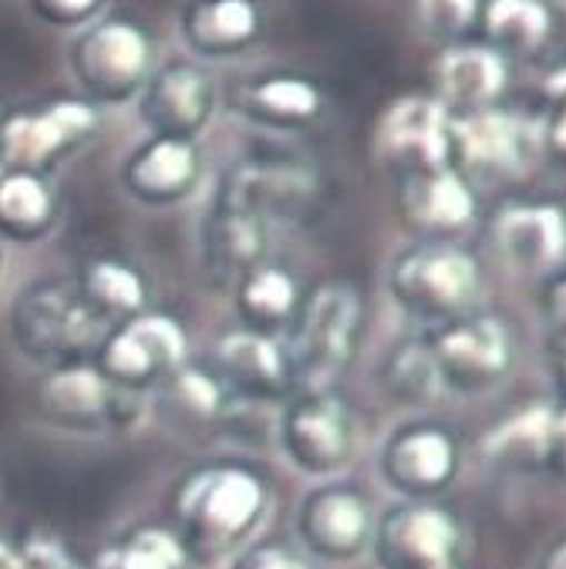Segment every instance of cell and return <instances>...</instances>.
<instances>
[{"label":"cell","instance_id":"6da1fadb","mask_svg":"<svg viewBox=\"0 0 566 569\" xmlns=\"http://www.w3.org/2000/svg\"><path fill=\"white\" fill-rule=\"evenodd\" d=\"M270 509L264 476L244 466L192 469L172 496L176 539L189 559L216 562L234 556Z\"/></svg>","mask_w":566,"mask_h":569},{"label":"cell","instance_id":"7a4b0ae2","mask_svg":"<svg viewBox=\"0 0 566 569\" xmlns=\"http://www.w3.org/2000/svg\"><path fill=\"white\" fill-rule=\"evenodd\" d=\"M361 327L365 303L355 283L324 280L304 293L284 340L294 395L334 391V385L355 365Z\"/></svg>","mask_w":566,"mask_h":569},{"label":"cell","instance_id":"3957f363","mask_svg":"<svg viewBox=\"0 0 566 569\" xmlns=\"http://www.w3.org/2000/svg\"><path fill=\"white\" fill-rule=\"evenodd\" d=\"M388 290L408 317L441 327L476 310L483 270L479 260L459 243L421 240L398 253L388 273Z\"/></svg>","mask_w":566,"mask_h":569},{"label":"cell","instance_id":"277c9868","mask_svg":"<svg viewBox=\"0 0 566 569\" xmlns=\"http://www.w3.org/2000/svg\"><path fill=\"white\" fill-rule=\"evenodd\" d=\"M11 337L31 361L61 368L95 358L105 323L88 310L75 280H41L11 303Z\"/></svg>","mask_w":566,"mask_h":569},{"label":"cell","instance_id":"5b68a950","mask_svg":"<svg viewBox=\"0 0 566 569\" xmlns=\"http://www.w3.org/2000/svg\"><path fill=\"white\" fill-rule=\"evenodd\" d=\"M189 340L179 320L142 310L116 327H108L95 351L98 371L122 391L146 395L186 365Z\"/></svg>","mask_w":566,"mask_h":569},{"label":"cell","instance_id":"8992f818","mask_svg":"<svg viewBox=\"0 0 566 569\" xmlns=\"http://www.w3.org/2000/svg\"><path fill=\"white\" fill-rule=\"evenodd\" d=\"M428 348L435 355L445 395L476 398L493 391L513 368L516 348L503 317L473 310L459 320L431 327Z\"/></svg>","mask_w":566,"mask_h":569},{"label":"cell","instance_id":"52a82bcc","mask_svg":"<svg viewBox=\"0 0 566 569\" xmlns=\"http://www.w3.org/2000/svg\"><path fill=\"white\" fill-rule=\"evenodd\" d=\"M284 455L304 476H337L358 455V421L337 391L290 395L280 415Z\"/></svg>","mask_w":566,"mask_h":569},{"label":"cell","instance_id":"ba28073f","mask_svg":"<svg viewBox=\"0 0 566 569\" xmlns=\"http://www.w3.org/2000/svg\"><path fill=\"white\" fill-rule=\"evenodd\" d=\"M539 149V129L499 104L451 119V169L469 182H516L526 176Z\"/></svg>","mask_w":566,"mask_h":569},{"label":"cell","instance_id":"9c48e42d","mask_svg":"<svg viewBox=\"0 0 566 569\" xmlns=\"http://www.w3.org/2000/svg\"><path fill=\"white\" fill-rule=\"evenodd\" d=\"M463 448L441 421H408L395 428L381 448V479L405 502H435L459 479Z\"/></svg>","mask_w":566,"mask_h":569},{"label":"cell","instance_id":"30bf717a","mask_svg":"<svg viewBox=\"0 0 566 569\" xmlns=\"http://www.w3.org/2000/svg\"><path fill=\"white\" fill-rule=\"evenodd\" d=\"M371 552L381 569H451L463 552V522L438 502H398L375 522Z\"/></svg>","mask_w":566,"mask_h":569},{"label":"cell","instance_id":"8fae6325","mask_svg":"<svg viewBox=\"0 0 566 569\" xmlns=\"http://www.w3.org/2000/svg\"><path fill=\"white\" fill-rule=\"evenodd\" d=\"M38 411L44 421L68 431L122 428L139 411V395L111 385L95 361L48 368L38 385Z\"/></svg>","mask_w":566,"mask_h":569},{"label":"cell","instance_id":"7c38bea8","mask_svg":"<svg viewBox=\"0 0 566 569\" xmlns=\"http://www.w3.org/2000/svg\"><path fill=\"white\" fill-rule=\"evenodd\" d=\"M378 159L401 179L451 166V116L431 94H405L378 122Z\"/></svg>","mask_w":566,"mask_h":569},{"label":"cell","instance_id":"4fadbf2b","mask_svg":"<svg viewBox=\"0 0 566 569\" xmlns=\"http://www.w3.org/2000/svg\"><path fill=\"white\" fill-rule=\"evenodd\" d=\"M375 522L368 496L355 486H320L297 512L304 552L327 562H355L365 556L375 539Z\"/></svg>","mask_w":566,"mask_h":569},{"label":"cell","instance_id":"5bb4252c","mask_svg":"<svg viewBox=\"0 0 566 569\" xmlns=\"http://www.w3.org/2000/svg\"><path fill=\"white\" fill-rule=\"evenodd\" d=\"M98 126L85 101H54L41 111H24L0 126V162L18 172H41Z\"/></svg>","mask_w":566,"mask_h":569},{"label":"cell","instance_id":"9a60e30c","mask_svg":"<svg viewBox=\"0 0 566 569\" xmlns=\"http://www.w3.org/2000/svg\"><path fill=\"white\" fill-rule=\"evenodd\" d=\"M496 253L519 273L543 277L566 260V209L559 202H506L489 222Z\"/></svg>","mask_w":566,"mask_h":569},{"label":"cell","instance_id":"2e32d148","mask_svg":"<svg viewBox=\"0 0 566 569\" xmlns=\"http://www.w3.org/2000/svg\"><path fill=\"white\" fill-rule=\"evenodd\" d=\"M398 206L408 230L431 243H451L479 216L476 186L451 166L401 179Z\"/></svg>","mask_w":566,"mask_h":569},{"label":"cell","instance_id":"e0dca14e","mask_svg":"<svg viewBox=\"0 0 566 569\" xmlns=\"http://www.w3.org/2000/svg\"><path fill=\"white\" fill-rule=\"evenodd\" d=\"M212 361L216 378L222 381L226 391H234V398L270 405L294 395L284 340H277L274 333H260L250 327L222 333Z\"/></svg>","mask_w":566,"mask_h":569},{"label":"cell","instance_id":"ac0fdd59","mask_svg":"<svg viewBox=\"0 0 566 569\" xmlns=\"http://www.w3.org/2000/svg\"><path fill=\"white\" fill-rule=\"evenodd\" d=\"M270 222L254 212L216 206L202 226V263L219 290H237L247 273L267 263Z\"/></svg>","mask_w":566,"mask_h":569},{"label":"cell","instance_id":"d6986e66","mask_svg":"<svg viewBox=\"0 0 566 569\" xmlns=\"http://www.w3.org/2000/svg\"><path fill=\"white\" fill-rule=\"evenodd\" d=\"M435 98L451 119L476 116V111L499 104L509 84V61L489 44H451L435 68Z\"/></svg>","mask_w":566,"mask_h":569},{"label":"cell","instance_id":"ffe728a7","mask_svg":"<svg viewBox=\"0 0 566 569\" xmlns=\"http://www.w3.org/2000/svg\"><path fill=\"white\" fill-rule=\"evenodd\" d=\"M149 68V41L139 28L111 21L91 31L78 48V71L101 98H126Z\"/></svg>","mask_w":566,"mask_h":569},{"label":"cell","instance_id":"44dd1931","mask_svg":"<svg viewBox=\"0 0 566 569\" xmlns=\"http://www.w3.org/2000/svg\"><path fill=\"white\" fill-rule=\"evenodd\" d=\"M314 192V179L304 169L294 166H264V162H247L226 172L219 182L216 206H230L260 216L270 222L274 216H290L304 209V202Z\"/></svg>","mask_w":566,"mask_h":569},{"label":"cell","instance_id":"7402d4cb","mask_svg":"<svg viewBox=\"0 0 566 569\" xmlns=\"http://www.w3.org/2000/svg\"><path fill=\"white\" fill-rule=\"evenodd\" d=\"M212 111V84L189 64L166 68L146 91L142 116L166 139H192Z\"/></svg>","mask_w":566,"mask_h":569},{"label":"cell","instance_id":"603a6c76","mask_svg":"<svg viewBox=\"0 0 566 569\" xmlns=\"http://www.w3.org/2000/svg\"><path fill=\"white\" fill-rule=\"evenodd\" d=\"M199 182V152L186 139L156 136L126 166V186L149 206H172Z\"/></svg>","mask_w":566,"mask_h":569},{"label":"cell","instance_id":"cb8c5ba5","mask_svg":"<svg viewBox=\"0 0 566 569\" xmlns=\"http://www.w3.org/2000/svg\"><path fill=\"white\" fill-rule=\"evenodd\" d=\"M549 431H553V405L526 401L509 415H503L479 438V455L483 462L506 472H546Z\"/></svg>","mask_w":566,"mask_h":569},{"label":"cell","instance_id":"d4e9b609","mask_svg":"<svg viewBox=\"0 0 566 569\" xmlns=\"http://www.w3.org/2000/svg\"><path fill=\"white\" fill-rule=\"evenodd\" d=\"M486 44L499 51L506 61L539 58L559 34V14L549 0H483Z\"/></svg>","mask_w":566,"mask_h":569},{"label":"cell","instance_id":"484cf974","mask_svg":"<svg viewBox=\"0 0 566 569\" xmlns=\"http://www.w3.org/2000/svg\"><path fill=\"white\" fill-rule=\"evenodd\" d=\"M75 287H78L81 300L88 303V310L105 327H116V323L142 313L146 300H149L146 277L132 263H126L119 257H95V260H88L78 270Z\"/></svg>","mask_w":566,"mask_h":569},{"label":"cell","instance_id":"4316f807","mask_svg":"<svg viewBox=\"0 0 566 569\" xmlns=\"http://www.w3.org/2000/svg\"><path fill=\"white\" fill-rule=\"evenodd\" d=\"M58 222V196L41 172H0V237L34 243Z\"/></svg>","mask_w":566,"mask_h":569},{"label":"cell","instance_id":"83f0119b","mask_svg":"<svg viewBox=\"0 0 566 569\" xmlns=\"http://www.w3.org/2000/svg\"><path fill=\"white\" fill-rule=\"evenodd\" d=\"M300 297L304 293H300L297 277L277 263H260L234 290L244 327L260 330V333H277L280 327H290L300 307Z\"/></svg>","mask_w":566,"mask_h":569},{"label":"cell","instance_id":"f1b7e54d","mask_svg":"<svg viewBox=\"0 0 566 569\" xmlns=\"http://www.w3.org/2000/svg\"><path fill=\"white\" fill-rule=\"evenodd\" d=\"M234 395L222 388L216 371L189 368L182 365L176 375H169L159 385V405L172 425L182 428H209L226 418Z\"/></svg>","mask_w":566,"mask_h":569},{"label":"cell","instance_id":"f546056e","mask_svg":"<svg viewBox=\"0 0 566 569\" xmlns=\"http://www.w3.org/2000/svg\"><path fill=\"white\" fill-rule=\"evenodd\" d=\"M381 385L395 401L411 405V408L431 405L445 395L435 355L428 348V337H408L388 351L381 365Z\"/></svg>","mask_w":566,"mask_h":569},{"label":"cell","instance_id":"4dcf8cb0","mask_svg":"<svg viewBox=\"0 0 566 569\" xmlns=\"http://www.w3.org/2000/svg\"><path fill=\"white\" fill-rule=\"evenodd\" d=\"M108 569H189V556L172 529L142 526L101 556Z\"/></svg>","mask_w":566,"mask_h":569},{"label":"cell","instance_id":"1f68e13d","mask_svg":"<svg viewBox=\"0 0 566 569\" xmlns=\"http://www.w3.org/2000/svg\"><path fill=\"white\" fill-rule=\"evenodd\" d=\"M250 111L277 126H300L320 111V91L304 78H267L250 91Z\"/></svg>","mask_w":566,"mask_h":569},{"label":"cell","instance_id":"d6a6232c","mask_svg":"<svg viewBox=\"0 0 566 569\" xmlns=\"http://www.w3.org/2000/svg\"><path fill=\"white\" fill-rule=\"evenodd\" d=\"M257 31V11L250 0H209L192 18V34L206 51H230L250 41Z\"/></svg>","mask_w":566,"mask_h":569},{"label":"cell","instance_id":"836d02e7","mask_svg":"<svg viewBox=\"0 0 566 569\" xmlns=\"http://www.w3.org/2000/svg\"><path fill=\"white\" fill-rule=\"evenodd\" d=\"M483 18V0H418V24L441 41L466 38Z\"/></svg>","mask_w":566,"mask_h":569},{"label":"cell","instance_id":"e575fe53","mask_svg":"<svg viewBox=\"0 0 566 569\" xmlns=\"http://www.w3.org/2000/svg\"><path fill=\"white\" fill-rule=\"evenodd\" d=\"M234 569H314L310 556L304 549H294L290 542L270 539L260 546H250Z\"/></svg>","mask_w":566,"mask_h":569},{"label":"cell","instance_id":"d590c367","mask_svg":"<svg viewBox=\"0 0 566 569\" xmlns=\"http://www.w3.org/2000/svg\"><path fill=\"white\" fill-rule=\"evenodd\" d=\"M539 317L546 323V333L566 348V270L549 277L539 290Z\"/></svg>","mask_w":566,"mask_h":569},{"label":"cell","instance_id":"8d00e7d4","mask_svg":"<svg viewBox=\"0 0 566 569\" xmlns=\"http://www.w3.org/2000/svg\"><path fill=\"white\" fill-rule=\"evenodd\" d=\"M18 552L24 569H81V562L51 536H31Z\"/></svg>","mask_w":566,"mask_h":569},{"label":"cell","instance_id":"74e56055","mask_svg":"<svg viewBox=\"0 0 566 569\" xmlns=\"http://www.w3.org/2000/svg\"><path fill=\"white\" fill-rule=\"evenodd\" d=\"M549 104H553V111H549L546 126L539 129V142H543V149L553 159L566 162V98L563 101H549Z\"/></svg>","mask_w":566,"mask_h":569},{"label":"cell","instance_id":"f35d334b","mask_svg":"<svg viewBox=\"0 0 566 569\" xmlns=\"http://www.w3.org/2000/svg\"><path fill=\"white\" fill-rule=\"evenodd\" d=\"M546 472L566 482V405H556L553 408V431H549Z\"/></svg>","mask_w":566,"mask_h":569},{"label":"cell","instance_id":"ab89813d","mask_svg":"<svg viewBox=\"0 0 566 569\" xmlns=\"http://www.w3.org/2000/svg\"><path fill=\"white\" fill-rule=\"evenodd\" d=\"M549 381L556 391V401L566 405V348H556L549 358Z\"/></svg>","mask_w":566,"mask_h":569},{"label":"cell","instance_id":"60d3db41","mask_svg":"<svg viewBox=\"0 0 566 569\" xmlns=\"http://www.w3.org/2000/svg\"><path fill=\"white\" fill-rule=\"evenodd\" d=\"M536 569H566V536H559L536 562Z\"/></svg>","mask_w":566,"mask_h":569},{"label":"cell","instance_id":"b9f144b4","mask_svg":"<svg viewBox=\"0 0 566 569\" xmlns=\"http://www.w3.org/2000/svg\"><path fill=\"white\" fill-rule=\"evenodd\" d=\"M48 8H54L58 14H68V18H81V14H88L98 0H44Z\"/></svg>","mask_w":566,"mask_h":569},{"label":"cell","instance_id":"7bdbcfd3","mask_svg":"<svg viewBox=\"0 0 566 569\" xmlns=\"http://www.w3.org/2000/svg\"><path fill=\"white\" fill-rule=\"evenodd\" d=\"M546 94H549V101H563V98H566V64L556 68V71L546 78Z\"/></svg>","mask_w":566,"mask_h":569},{"label":"cell","instance_id":"ee69618b","mask_svg":"<svg viewBox=\"0 0 566 569\" xmlns=\"http://www.w3.org/2000/svg\"><path fill=\"white\" fill-rule=\"evenodd\" d=\"M0 569H24L21 566V552L11 549L8 542H0Z\"/></svg>","mask_w":566,"mask_h":569},{"label":"cell","instance_id":"f6af8a7d","mask_svg":"<svg viewBox=\"0 0 566 569\" xmlns=\"http://www.w3.org/2000/svg\"><path fill=\"white\" fill-rule=\"evenodd\" d=\"M0 263H4V247H0Z\"/></svg>","mask_w":566,"mask_h":569},{"label":"cell","instance_id":"bcb514c9","mask_svg":"<svg viewBox=\"0 0 566 569\" xmlns=\"http://www.w3.org/2000/svg\"><path fill=\"white\" fill-rule=\"evenodd\" d=\"M98 569H108V566H105V562H101V559H98Z\"/></svg>","mask_w":566,"mask_h":569},{"label":"cell","instance_id":"7dc6e473","mask_svg":"<svg viewBox=\"0 0 566 569\" xmlns=\"http://www.w3.org/2000/svg\"><path fill=\"white\" fill-rule=\"evenodd\" d=\"M451 569H463V566H451Z\"/></svg>","mask_w":566,"mask_h":569}]
</instances>
